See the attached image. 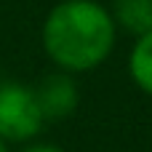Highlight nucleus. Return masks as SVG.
<instances>
[{"label": "nucleus", "instance_id": "1", "mask_svg": "<svg viewBox=\"0 0 152 152\" xmlns=\"http://www.w3.org/2000/svg\"><path fill=\"white\" fill-rule=\"evenodd\" d=\"M40 43L56 69L83 75L112 56L118 27L110 8L99 0H61L43 19Z\"/></svg>", "mask_w": 152, "mask_h": 152}, {"label": "nucleus", "instance_id": "2", "mask_svg": "<svg viewBox=\"0 0 152 152\" xmlns=\"http://www.w3.org/2000/svg\"><path fill=\"white\" fill-rule=\"evenodd\" d=\"M45 126L43 110L37 104L35 86L19 80L0 83V139L8 144L32 142Z\"/></svg>", "mask_w": 152, "mask_h": 152}, {"label": "nucleus", "instance_id": "3", "mask_svg": "<svg viewBox=\"0 0 152 152\" xmlns=\"http://www.w3.org/2000/svg\"><path fill=\"white\" fill-rule=\"evenodd\" d=\"M35 94H37V104L43 110L45 123H61V120L72 118L80 104V86H77L75 75L64 72V69L48 72L35 86Z\"/></svg>", "mask_w": 152, "mask_h": 152}, {"label": "nucleus", "instance_id": "4", "mask_svg": "<svg viewBox=\"0 0 152 152\" xmlns=\"http://www.w3.org/2000/svg\"><path fill=\"white\" fill-rule=\"evenodd\" d=\"M110 13L118 32L139 37L152 29V0H112Z\"/></svg>", "mask_w": 152, "mask_h": 152}, {"label": "nucleus", "instance_id": "5", "mask_svg": "<svg viewBox=\"0 0 152 152\" xmlns=\"http://www.w3.org/2000/svg\"><path fill=\"white\" fill-rule=\"evenodd\" d=\"M128 75L142 94L152 96V29L134 37V45L128 51Z\"/></svg>", "mask_w": 152, "mask_h": 152}, {"label": "nucleus", "instance_id": "6", "mask_svg": "<svg viewBox=\"0 0 152 152\" xmlns=\"http://www.w3.org/2000/svg\"><path fill=\"white\" fill-rule=\"evenodd\" d=\"M19 152H67V150H61L51 142H27V147H21Z\"/></svg>", "mask_w": 152, "mask_h": 152}, {"label": "nucleus", "instance_id": "7", "mask_svg": "<svg viewBox=\"0 0 152 152\" xmlns=\"http://www.w3.org/2000/svg\"><path fill=\"white\" fill-rule=\"evenodd\" d=\"M0 152H8V142H3V139H0Z\"/></svg>", "mask_w": 152, "mask_h": 152}]
</instances>
